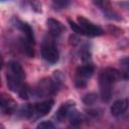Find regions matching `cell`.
<instances>
[{
    "mask_svg": "<svg viewBox=\"0 0 129 129\" xmlns=\"http://www.w3.org/2000/svg\"><path fill=\"white\" fill-rule=\"evenodd\" d=\"M25 72L21 64L15 60H10L6 68V82L10 91L16 93L21 99L27 100L30 96V89L24 83Z\"/></svg>",
    "mask_w": 129,
    "mask_h": 129,
    "instance_id": "cell-1",
    "label": "cell"
},
{
    "mask_svg": "<svg viewBox=\"0 0 129 129\" xmlns=\"http://www.w3.org/2000/svg\"><path fill=\"white\" fill-rule=\"evenodd\" d=\"M68 119H69L71 125L74 126V127L80 126V125L83 123V121H84V117H83V115H82L77 109H74V110L72 111V113L70 114V116H69Z\"/></svg>",
    "mask_w": 129,
    "mask_h": 129,
    "instance_id": "cell-14",
    "label": "cell"
},
{
    "mask_svg": "<svg viewBox=\"0 0 129 129\" xmlns=\"http://www.w3.org/2000/svg\"><path fill=\"white\" fill-rule=\"evenodd\" d=\"M97 99H98V96L96 94L90 93V94H87V95H85L83 97V102L86 105H88V106H92V105L95 104V102L97 101Z\"/></svg>",
    "mask_w": 129,
    "mask_h": 129,
    "instance_id": "cell-17",
    "label": "cell"
},
{
    "mask_svg": "<svg viewBox=\"0 0 129 129\" xmlns=\"http://www.w3.org/2000/svg\"><path fill=\"white\" fill-rule=\"evenodd\" d=\"M0 109H1L2 114L11 115V114L16 112L17 103L13 99H11L5 95H2L1 96V102H0Z\"/></svg>",
    "mask_w": 129,
    "mask_h": 129,
    "instance_id": "cell-11",
    "label": "cell"
},
{
    "mask_svg": "<svg viewBox=\"0 0 129 129\" xmlns=\"http://www.w3.org/2000/svg\"><path fill=\"white\" fill-rule=\"evenodd\" d=\"M19 116L26 118V119H30V118H34V110H33V104H27L22 106L19 111H18Z\"/></svg>",
    "mask_w": 129,
    "mask_h": 129,
    "instance_id": "cell-15",
    "label": "cell"
},
{
    "mask_svg": "<svg viewBox=\"0 0 129 129\" xmlns=\"http://www.w3.org/2000/svg\"><path fill=\"white\" fill-rule=\"evenodd\" d=\"M80 57L84 62H90L91 59V52L90 49H88L87 46H83L80 50Z\"/></svg>",
    "mask_w": 129,
    "mask_h": 129,
    "instance_id": "cell-18",
    "label": "cell"
},
{
    "mask_svg": "<svg viewBox=\"0 0 129 129\" xmlns=\"http://www.w3.org/2000/svg\"><path fill=\"white\" fill-rule=\"evenodd\" d=\"M53 105H54V101L51 99H47L42 102L33 104L34 118H41V117L47 115L51 111Z\"/></svg>",
    "mask_w": 129,
    "mask_h": 129,
    "instance_id": "cell-8",
    "label": "cell"
},
{
    "mask_svg": "<svg viewBox=\"0 0 129 129\" xmlns=\"http://www.w3.org/2000/svg\"><path fill=\"white\" fill-rule=\"evenodd\" d=\"M37 128L38 129H53L54 128V124L51 121L45 120V121H41L40 123L37 124Z\"/></svg>",
    "mask_w": 129,
    "mask_h": 129,
    "instance_id": "cell-19",
    "label": "cell"
},
{
    "mask_svg": "<svg viewBox=\"0 0 129 129\" xmlns=\"http://www.w3.org/2000/svg\"><path fill=\"white\" fill-rule=\"evenodd\" d=\"M86 112L91 117H99L102 114V111L98 108H90V109H87Z\"/></svg>",
    "mask_w": 129,
    "mask_h": 129,
    "instance_id": "cell-21",
    "label": "cell"
},
{
    "mask_svg": "<svg viewBox=\"0 0 129 129\" xmlns=\"http://www.w3.org/2000/svg\"><path fill=\"white\" fill-rule=\"evenodd\" d=\"M30 5L32 9L36 12H41V5L37 0H30Z\"/></svg>",
    "mask_w": 129,
    "mask_h": 129,
    "instance_id": "cell-22",
    "label": "cell"
},
{
    "mask_svg": "<svg viewBox=\"0 0 129 129\" xmlns=\"http://www.w3.org/2000/svg\"><path fill=\"white\" fill-rule=\"evenodd\" d=\"M46 26L49 34L52 37H58L64 30V26L62 25V23L54 18H48L46 20Z\"/></svg>",
    "mask_w": 129,
    "mask_h": 129,
    "instance_id": "cell-12",
    "label": "cell"
},
{
    "mask_svg": "<svg viewBox=\"0 0 129 129\" xmlns=\"http://www.w3.org/2000/svg\"><path fill=\"white\" fill-rule=\"evenodd\" d=\"M95 67L91 62H86L83 66H80L76 70L75 74V85L79 89H83L87 86L89 80L93 76Z\"/></svg>",
    "mask_w": 129,
    "mask_h": 129,
    "instance_id": "cell-5",
    "label": "cell"
},
{
    "mask_svg": "<svg viewBox=\"0 0 129 129\" xmlns=\"http://www.w3.org/2000/svg\"><path fill=\"white\" fill-rule=\"evenodd\" d=\"M41 56L42 58L50 64H54L59 59L58 49L55 43L50 38H44L41 44Z\"/></svg>",
    "mask_w": 129,
    "mask_h": 129,
    "instance_id": "cell-6",
    "label": "cell"
},
{
    "mask_svg": "<svg viewBox=\"0 0 129 129\" xmlns=\"http://www.w3.org/2000/svg\"><path fill=\"white\" fill-rule=\"evenodd\" d=\"M63 76L59 71H55L53 75L49 78L42 79L39 81L37 87L35 88L34 94L39 98H45L57 94L62 86Z\"/></svg>",
    "mask_w": 129,
    "mask_h": 129,
    "instance_id": "cell-3",
    "label": "cell"
},
{
    "mask_svg": "<svg viewBox=\"0 0 129 129\" xmlns=\"http://www.w3.org/2000/svg\"><path fill=\"white\" fill-rule=\"evenodd\" d=\"M120 4H121L125 9L129 10V1H123V2H121Z\"/></svg>",
    "mask_w": 129,
    "mask_h": 129,
    "instance_id": "cell-23",
    "label": "cell"
},
{
    "mask_svg": "<svg viewBox=\"0 0 129 129\" xmlns=\"http://www.w3.org/2000/svg\"><path fill=\"white\" fill-rule=\"evenodd\" d=\"M122 78L120 71L114 68L105 69L99 76L100 96L103 101L108 102L112 98L115 84Z\"/></svg>",
    "mask_w": 129,
    "mask_h": 129,
    "instance_id": "cell-2",
    "label": "cell"
},
{
    "mask_svg": "<svg viewBox=\"0 0 129 129\" xmlns=\"http://www.w3.org/2000/svg\"><path fill=\"white\" fill-rule=\"evenodd\" d=\"M76 109V103L73 101H67L64 103L61 104V106L58 108V110L56 111L54 118L57 122L62 123L66 119L69 118L70 114L72 113V111Z\"/></svg>",
    "mask_w": 129,
    "mask_h": 129,
    "instance_id": "cell-9",
    "label": "cell"
},
{
    "mask_svg": "<svg viewBox=\"0 0 129 129\" xmlns=\"http://www.w3.org/2000/svg\"><path fill=\"white\" fill-rule=\"evenodd\" d=\"M13 21H14V26L22 32L23 37L25 39H27V41H29L30 43L34 44V42H35V40H34V33H33L32 28L30 27V25L27 24L26 22H23V21H21L19 19H16V18H14Z\"/></svg>",
    "mask_w": 129,
    "mask_h": 129,
    "instance_id": "cell-10",
    "label": "cell"
},
{
    "mask_svg": "<svg viewBox=\"0 0 129 129\" xmlns=\"http://www.w3.org/2000/svg\"><path fill=\"white\" fill-rule=\"evenodd\" d=\"M52 1H53L54 6L57 7V8H60V9L67 8L70 5V2H71L70 0H52Z\"/></svg>",
    "mask_w": 129,
    "mask_h": 129,
    "instance_id": "cell-20",
    "label": "cell"
},
{
    "mask_svg": "<svg viewBox=\"0 0 129 129\" xmlns=\"http://www.w3.org/2000/svg\"><path fill=\"white\" fill-rule=\"evenodd\" d=\"M68 21L73 31L78 34L92 36V37L100 36L104 34V30L99 25L93 23L84 16H78V23H76L72 19H68Z\"/></svg>",
    "mask_w": 129,
    "mask_h": 129,
    "instance_id": "cell-4",
    "label": "cell"
},
{
    "mask_svg": "<svg viewBox=\"0 0 129 129\" xmlns=\"http://www.w3.org/2000/svg\"><path fill=\"white\" fill-rule=\"evenodd\" d=\"M129 106V101L127 99H119L113 103V105L110 108V112L113 116H120L122 115Z\"/></svg>",
    "mask_w": 129,
    "mask_h": 129,
    "instance_id": "cell-13",
    "label": "cell"
},
{
    "mask_svg": "<svg viewBox=\"0 0 129 129\" xmlns=\"http://www.w3.org/2000/svg\"><path fill=\"white\" fill-rule=\"evenodd\" d=\"M119 64H120V73L123 79L128 80L129 79V56L123 57L119 60Z\"/></svg>",
    "mask_w": 129,
    "mask_h": 129,
    "instance_id": "cell-16",
    "label": "cell"
},
{
    "mask_svg": "<svg viewBox=\"0 0 129 129\" xmlns=\"http://www.w3.org/2000/svg\"><path fill=\"white\" fill-rule=\"evenodd\" d=\"M93 3L95 6H97L107 17L111 20H121V16L112 8L110 0H93Z\"/></svg>",
    "mask_w": 129,
    "mask_h": 129,
    "instance_id": "cell-7",
    "label": "cell"
}]
</instances>
